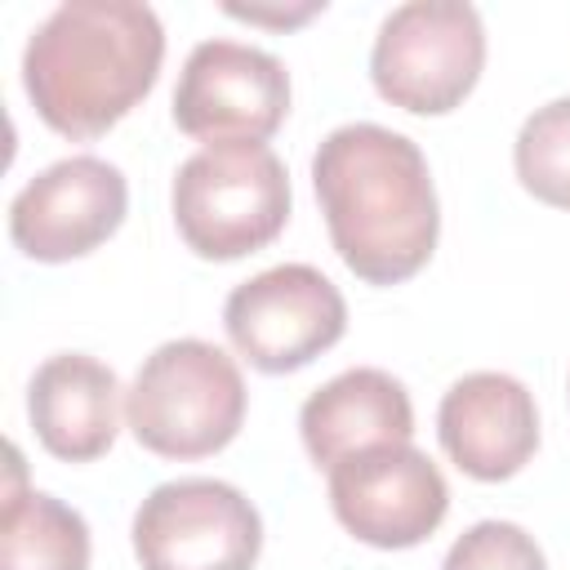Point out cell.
<instances>
[{
    "label": "cell",
    "mask_w": 570,
    "mask_h": 570,
    "mask_svg": "<svg viewBox=\"0 0 570 570\" xmlns=\"http://www.w3.org/2000/svg\"><path fill=\"white\" fill-rule=\"evenodd\" d=\"M312 187L352 276L401 285L423 272L441 236V205L414 138L374 120L338 125L312 156Z\"/></svg>",
    "instance_id": "cell-1"
},
{
    "label": "cell",
    "mask_w": 570,
    "mask_h": 570,
    "mask_svg": "<svg viewBox=\"0 0 570 570\" xmlns=\"http://www.w3.org/2000/svg\"><path fill=\"white\" fill-rule=\"evenodd\" d=\"M165 27L138 0H67L22 49V89L36 116L76 142L120 125L156 85Z\"/></svg>",
    "instance_id": "cell-2"
},
{
    "label": "cell",
    "mask_w": 570,
    "mask_h": 570,
    "mask_svg": "<svg viewBox=\"0 0 570 570\" xmlns=\"http://www.w3.org/2000/svg\"><path fill=\"white\" fill-rule=\"evenodd\" d=\"M245 379L205 338L160 343L125 392V419L142 450L160 459H205L236 441L245 423Z\"/></svg>",
    "instance_id": "cell-3"
},
{
    "label": "cell",
    "mask_w": 570,
    "mask_h": 570,
    "mask_svg": "<svg viewBox=\"0 0 570 570\" xmlns=\"http://www.w3.org/2000/svg\"><path fill=\"white\" fill-rule=\"evenodd\" d=\"M289 174L267 142H214L178 165L174 223L191 254L232 263L281 236Z\"/></svg>",
    "instance_id": "cell-4"
},
{
    "label": "cell",
    "mask_w": 570,
    "mask_h": 570,
    "mask_svg": "<svg viewBox=\"0 0 570 570\" xmlns=\"http://www.w3.org/2000/svg\"><path fill=\"white\" fill-rule=\"evenodd\" d=\"M485 27L463 0H410L396 4L370 53V80L383 102L414 116L454 111L481 80Z\"/></svg>",
    "instance_id": "cell-5"
},
{
    "label": "cell",
    "mask_w": 570,
    "mask_h": 570,
    "mask_svg": "<svg viewBox=\"0 0 570 570\" xmlns=\"http://www.w3.org/2000/svg\"><path fill=\"white\" fill-rule=\"evenodd\" d=\"M129 534L142 570H254L263 552L258 508L214 476L156 485L138 503Z\"/></svg>",
    "instance_id": "cell-6"
},
{
    "label": "cell",
    "mask_w": 570,
    "mask_h": 570,
    "mask_svg": "<svg viewBox=\"0 0 570 570\" xmlns=\"http://www.w3.org/2000/svg\"><path fill=\"white\" fill-rule=\"evenodd\" d=\"M223 325L232 347L263 374H289L330 352L347 330V303L338 285L307 267L281 263L227 294Z\"/></svg>",
    "instance_id": "cell-7"
},
{
    "label": "cell",
    "mask_w": 570,
    "mask_h": 570,
    "mask_svg": "<svg viewBox=\"0 0 570 570\" xmlns=\"http://www.w3.org/2000/svg\"><path fill=\"white\" fill-rule=\"evenodd\" d=\"M289 111V71L276 53L200 40L174 89V125L205 147L214 142H267Z\"/></svg>",
    "instance_id": "cell-8"
},
{
    "label": "cell",
    "mask_w": 570,
    "mask_h": 570,
    "mask_svg": "<svg viewBox=\"0 0 570 570\" xmlns=\"http://www.w3.org/2000/svg\"><path fill=\"white\" fill-rule=\"evenodd\" d=\"M330 508L370 548H414L450 512L441 468L414 445H379L330 468Z\"/></svg>",
    "instance_id": "cell-9"
},
{
    "label": "cell",
    "mask_w": 570,
    "mask_h": 570,
    "mask_svg": "<svg viewBox=\"0 0 570 570\" xmlns=\"http://www.w3.org/2000/svg\"><path fill=\"white\" fill-rule=\"evenodd\" d=\"M129 209L125 174L102 156H67L40 169L9 205V236L36 263H67L116 236Z\"/></svg>",
    "instance_id": "cell-10"
},
{
    "label": "cell",
    "mask_w": 570,
    "mask_h": 570,
    "mask_svg": "<svg viewBox=\"0 0 570 570\" xmlns=\"http://www.w3.org/2000/svg\"><path fill=\"white\" fill-rule=\"evenodd\" d=\"M436 432L459 472L472 481H508L539 450V410L521 379L476 370L441 396Z\"/></svg>",
    "instance_id": "cell-11"
},
{
    "label": "cell",
    "mask_w": 570,
    "mask_h": 570,
    "mask_svg": "<svg viewBox=\"0 0 570 570\" xmlns=\"http://www.w3.org/2000/svg\"><path fill=\"white\" fill-rule=\"evenodd\" d=\"M298 432L316 468H334L379 445H410L414 405L401 379L374 365H356L316 387L298 410Z\"/></svg>",
    "instance_id": "cell-12"
},
{
    "label": "cell",
    "mask_w": 570,
    "mask_h": 570,
    "mask_svg": "<svg viewBox=\"0 0 570 570\" xmlns=\"http://www.w3.org/2000/svg\"><path fill=\"white\" fill-rule=\"evenodd\" d=\"M27 414L53 459L94 463L120 432V379L98 356L58 352L31 374Z\"/></svg>",
    "instance_id": "cell-13"
},
{
    "label": "cell",
    "mask_w": 570,
    "mask_h": 570,
    "mask_svg": "<svg viewBox=\"0 0 570 570\" xmlns=\"http://www.w3.org/2000/svg\"><path fill=\"white\" fill-rule=\"evenodd\" d=\"M0 570H89V525L45 490H27L18 445H9V485L0 508Z\"/></svg>",
    "instance_id": "cell-14"
},
{
    "label": "cell",
    "mask_w": 570,
    "mask_h": 570,
    "mask_svg": "<svg viewBox=\"0 0 570 570\" xmlns=\"http://www.w3.org/2000/svg\"><path fill=\"white\" fill-rule=\"evenodd\" d=\"M512 160H517L521 187L534 200L552 209H570V94L525 116Z\"/></svg>",
    "instance_id": "cell-15"
},
{
    "label": "cell",
    "mask_w": 570,
    "mask_h": 570,
    "mask_svg": "<svg viewBox=\"0 0 570 570\" xmlns=\"http://www.w3.org/2000/svg\"><path fill=\"white\" fill-rule=\"evenodd\" d=\"M441 570H548V561L534 534H525L521 525L476 521L450 543Z\"/></svg>",
    "instance_id": "cell-16"
},
{
    "label": "cell",
    "mask_w": 570,
    "mask_h": 570,
    "mask_svg": "<svg viewBox=\"0 0 570 570\" xmlns=\"http://www.w3.org/2000/svg\"><path fill=\"white\" fill-rule=\"evenodd\" d=\"M325 4H298V9H258V4H227V13L232 18H245V22H267V27H298V22H307L312 13H321Z\"/></svg>",
    "instance_id": "cell-17"
}]
</instances>
